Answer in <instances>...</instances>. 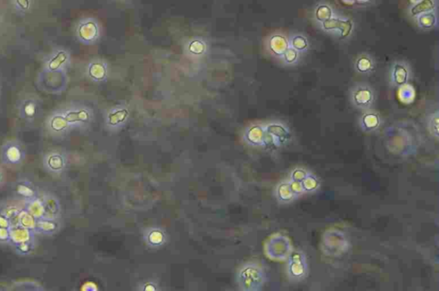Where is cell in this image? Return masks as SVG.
Listing matches in <instances>:
<instances>
[{"instance_id":"277c9868","label":"cell","mask_w":439,"mask_h":291,"mask_svg":"<svg viewBox=\"0 0 439 291\" xmlns=\"http://www.w3.org/2000/svg\"><path fill=\"white\" fill-rule=\"evenodd\" d=\"M350 99L354 107L359 109L367 110L374 103L375 94L370 86L359 84L352 88Z\"/></svg>"},{"instance_id":"603a6c76","label":"cell","mask_w":439,"mask_h":291,"mask_svg":"<svg viewBox=\"0 0 439 291\" xmlns=\"http://www.w3.org/2000/svg\"><path fill=\"white\" fill-rule=\"evenodd\" d=\"M281 59L283 62V64H286L287 65H294L298 63V59H299V53L296 51L295 49L289 47L287 49V51L283 54Z\"/></svg>"},{"instance_id":"5b68a950","label":"cell","mask_w":439,"mask_h":291,"mask_svg":"<svg viewBox=\"0 0 439 291\" xmlns=\"http://www.w3.org/2000/svg\"><path fill=\"white\" fill-rule=\"evenodd\" d=\"M243 283L245 289L257 290L264 285L265 282V273L263 268L258 264L246 265L242 272Z\"/></svg>"},{"instance_id":"7402d4cb","label":"cell","mask_w":439,"mask_h":291,"mask_svg":"<svg viewBox=\"0 0 439 291\" xmlns=\"http://www.w3.org/2000/svg\"><path fill=\"white\" fill-rule=\"evenodd\" d=\"M38 111V104L34 99H26L21 102V112L24 117L32 119L35 117Z\"/></svg>"},{"instance_id":"5bb4252c","label":"cell","mask_w":439,"mask_h":291,"mask_svg":"<svg viewBox=\"0 0 439 291\" xmlns=\"http://www.w3.org/2000/svg\"><path fill=\"white\" fill-rule=\"evenodd\" d=\"M246 139L253 145H263L267 142L265 127L259 125L251 126L246 133Z\"/></svg>"},{"instance_id":"6da1fadb","label":"cell","mask_w":439,"mask_h":291,"mask_svg":"<svg viewBox=\"0 0 439 291\" xmlns=\"http://www.w3.org/2000/svg\"><path fill=\"white\" fill-rule=\"evenodd\" d=\"M287 276L292 283H301L309 275V263L306 253L293 249L287 259Z\"/></svg>"},{"instance_id":"484cf974","label":"cell","mask_w":439,"mask_h":291,"mask_svg":"<svg viewBox=\"0 0 439 291\" xmlns=\"http://www.w3.org/2000/svg\"><path fill=\"white\" fill-rule=\"evenodd\" d=\"M308 174L309 171L308 170H306V168H294L293 171L291 172L290 181L301 182L304 179H305V178H306V175Z\"/></svg>"},{"instance_id":"d4e9b609","label":"cell","mask_w":439,"mask_h":291,"mask_svg":"<svg viewBox=\"0 0 439 291\" xmlns=\"http://www.w3.org/2000/svg\"><path fill=\"white\" fill-rule=\"evenodd\" d=\"M206 49H207V47H206L204 41L198 40V39L192 40L188 46V51H189L190 54H192L195 56L202 55L206 52Z\"/></svg>"},{"instance_id":"ba28073f","label":"cell","mask_w":439,"mask_h":291,"mask_svg":"<svg viewBox=\"0 0 439 291\" xmlns=\"http://www.w3.org/2000/svg\"><path fill=\"white\" fill-rule=\"evenodd\" d=\"M267 136L275 145L281 146L291 139L290 131L284 125L280 123L270 124L265 127Z\"/></svg>"},{"instance_id":"8992f818","label":"cell","mask_w":439,"mask_h":291,"mask_svg":"<svg viewBox=\"0 0 439 291\" xmlns=\"http://www.w3.org/2000/svg\"><path fill=\"white\" fill-rule=\"evenodd\" d=\"M77 32L78 40L85 45H93L100 37L98 24L91 19L82 21Z\"/></svg>"},{"instance_id":"3957f363","label":"cell","mask_w":439,"mask_h":291,"mask_svg":"<svg viewBox=\"0 0 439 291\" xmlns=\"http://www.w3.org/2000/svg\"><path fill=\"white\" fill-rule=\"evenodd\" d=\"M71 64L70 52L62 47L54 48L45 57L43 61V71L53 73H63Z\"/></svg>"},{"instance_id":"ffe728a7","label":"cell","mask_w":439,"mask_h":291,"mask_svg":"<svg viewBox=\"0 0 439 291\" xmlns=\"http://www.w3.org/2000/svg\"><path fill=\"white\" fill-rule=\"evenodd\" d=\"M289 44H290L291 48L295 49L296 51L298 52L299 54L308 51L309 48H310V42H309L308 39L306 36H304L303 35H299V34L292 36L289 40Z\"/></svg>"},{"instance_id":"52a82bcc","label":"cell","mask_w":439,"mask_h":291,"mask_svg":"<svg viewBox=\"0 0 439 291\" xmlns=\"http://www.w3.org/2000/svg\"><path fill=\"white\" fill-rule=\"evenodd\" d=\"M266 45L267 50L269 54L277 59H281L287 49L290 47L289 39L285 35L279 33L269 36Z\"/></svg>"},{"instance_id":"2e32d148","label":"cell","mask_w":439,"mask_h":291,"mask_svg":"<svg viewBox=\"0 0 439 291\" xmlns=\"http://www.w3.org/2000/svg\"><path fill=\"white\" fill-rule=\"evenodd\" d=\"M354 68L356 70V72L360 74H369L374 71L375 63L371 55L362 54H360L355 60Z\"/></svg>"},{"instance_id":"7a4b0ae2","label":"cell","mask_w":439,"mask_h":291,"mask_svg":"<svg viewBox=\"0 0 439 291\" xmlns=\"http://www.w3.org/2000/svg\"><path fill=\"white\" fill-rule=\"evenodd\" d=\"M293 249L290 239L287 235L276 233L267 240L265 253L267 257L274 261H286Z\"/></svg>"},{"instance_id":"83f0119b","label":"cell","mask_w":439,"mask_h":291,"mask_svg":"<svg viewBox=\"0 0 439 291\" xmlns=\"http://www.w3.org/2000/svg\"><path fill=\"white\" fill-rule=\"evenodd\" d=\"M429 129L435 138L438 137V113L435 112L431 115L429 121Z\"/></svg>"},{"instance_id":"9c48e42d","label":"cell","mask_w":439,"mask_h":291,"mask_svg":"<svg viewBox=\"0 0 439 291\" xmlns=\"http://www.w3.org/2000/svg\"><path fill=\"white\" fill-rule=\"evenodd\" d=\"M410 79V69L407 63L403 61L395 62L390 72V80L396 87L406 85Z\"/></svg>"},{"instance_id":"cb8c5ba5","label":"cell","mask_w":439,"mask_h":291,"mask_svg":"<svg viewBox=\"0 0 439 291\" xmlns=\"http://www.w3.org/2000/svg\"><path fill=\"white\" fill-rule=\"evenodd\" d=\"M315 16L317 18V21L324 23L327 21L329 19L333 17L332 9L330 8V6L327 5H320L317 6L316 11H315Z\"/></svg>"},{"instance_id":"8fae6325","label":"cell","mask_w":439,"mask_h":291,"mask_svg":"<svg viewBox=\"0 0 439 291\" xmlns=\"http://www.w3.org/2000/svg\"><path fill=\"white\" fill-rule=\"evenodd\" d=\"M87 76L94 82H103L107 78V65L105 62L101 60H93L88 63L87 69Z\"/></svg>"},{"instance_id":"e0dca14e","label":"cell","mask_w":439,"mask_h":291,"mask_svg":"<svg viewBox=\"0 0 439 291\" xmlns=\"http://www.w3.org/2000/svg\"><path fill=\"white\" fill-rule=\"evenodd\" d=\"M44 162L45 166H48L50 169H53L54 171H59L65 164V158L61 153L53 151L45 155Z\"/></svg>"},{"instance_id":"f1b7e54d","label":"cell","mask_w":439,"mask_h":291,"mask_svg":"<svg viewBox=\"0 0 439 291\" xmlns=\"http://www.w3.org/2000/svg\"><path fill=\"white\" fill-rule=\"evenodd\" d=\"M289 182H290L291 189L294 192V194L297 197H299V196L304 194L303 188H302V186H301V182H293V181H290V180H289Z\"/></svg>"},{"instance_id":"4fadbf2b","label":"cell","mask_w":439,"mask_h":291,"mask_svg":"<svg viewBox=\"0 0 439 291\" xmlns=\"http://www.w3.org/2000/svg\"><path fill=\"white\" fill-rule=\"evenodd\" d=\"M381 119L378 113L375 111H367L361 116L360 125L365 131H373L380 126Z\"/></svg>"},{"instance_id":"d6986e66","label":"cell","mask_w":439,"mask_h":291,"mask_svg":"<svg viewBox=\"0 0 439 291\" xmlns=\"http://www.w3.org/2000/svg\"><path fill=\"white\" fill-rule=\"evenodd\" d=\"M304 193H312L319 189L320 181L315 174L309 172L306 178L301 182Z\"/></svg>"},{"instance_id":"9a60e30c","label":"cell","mask_w":439,"mask_h":291,"mask_svg":"<svg viewBox=\"0 0 439 291\" xmlns=\"http://www.w3.org/2000/svg\"><path fill=\"white\" fill-rule=\"evenodd\" d=\"M24 152L21 146L16 142H9L3 147L4 159L6 162L16 163L20 161Z\"/></svg>"},{"instance_id":"4316f807","label":"cell","mask_w":439,"mask_h":291,"mask_svg":"<svg viewBox=\"0 0 439 291\" xmlns=\"http://www.w3.org/2000/svg\"><path fill=\"white\" fill-rule=\"evenodd\" d=\"M126 115H127L126 110H117V111H115V112L112 113V115H110V123L112 124V125H117V124L120 123L121 121L125 120Z\"/></svg>"},{"instance_id":"ac0fdd59","label":"cell","mask_w":439,"mask_h":291,"mask_svg":"<svg viewBox=\"0 0 439 291\" xmlns=\"http://www.w3.org/2000/svg\"><path fill=\"white\" fill-rule=\"evenodd\" d=\"M436 8V3L434 0H421L410 9V15L418 16L421 14L432 12Z\"/></svg>"},{"instance_id":"44dd1931","label":"cell","mask_w":439,"mask_h":291,"mask_svg":"<svg viewBox=\"0 0 439 291\" xmlns=\"http://www.w3.org/2000/svg\"><path fill=\"white\" fill-rule=\"evenodd\" d=\"M417 23L418 25L421 29L424 30H431L433 29L436 24V16L432 12H428V13L421 14L420 16H417Z\"/></svg>"},{"instance_id":"30bf717a","label":"cell","mask_w":439,"mask_h":291,"mask_svg":"<svg viewBox=\"0 0 439 291\" xmlns=\"http://www.w3.org/2000/svg\"><path fill=\"white\" fill-rule=\"evenodd\" d=\"M322 29L325 30H339L342 37L349 36L353 29V24L349 19H341L340 17H331L327 21L322 23Z\"/></svg>"},{"instance_id":"7c38bea8","label":"cell","mask_w":439,"mask_h":291,"mask_svg":"<svg viewBox=\"0 0 439 291\" xmlns=\"http://www.w3.org/2000/svg\"><path fill=\"white\" fill-rule=\"evenodd\" d=\"M275 195L281 204H289L298 198L291 189L289 180H285L278 183L275 188Z\"/></svg>"}]
</instances>
